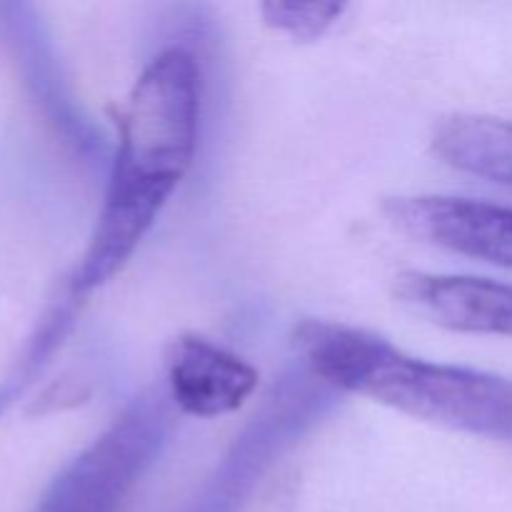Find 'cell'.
Here are the masks:
<instances>
[{
	"mask_svg": "<svg viewBox=\"0 0 512 512\" xmlns=\"http://www.w3.org/2000/svg\"><path fill=\"white\" fill-rule=\"evenodd\" d=\"M200 68L183 48L155 55L130 90L118 153L73 290L88 293L128 265L198 153Z\"/></svg>",
	"mask_w": 512,
	"mask_h": 512,
	"instance_id": "1",
	"label": "cell"
},
{
	"mask_svg": "<svg viewBox=\"0 0 512 512\" xmlns=\"http://www.w3.org/2000/svg\"><path fill=\"white\" fill-rule=\"evenodd\" d=\"M295 348L318 378L415 420L512 445V380L410 358L365 330L328 320L295 328Z\"/></svg>",
	"mask_w": 512,
	"mask_h": 512,
	"instance_id": "2",
	"label": "cell"
},
{
	"mask_svg": "<svg viewBox=\"0 0 512 512\" xmlns=\"http://www.w3.org/2000/svg\"><path fill=\"white\" fill-rule=\"evenodd\" d=\"M165 433L163 405H133L53 483L38 512H115Z\"/></svg>",
	"mask_w": 512,
	"mask_h": 512,
	"instance_id": "3",
	"label": "cell"
},
{
	"mask_svg": "<svg viewBox=\"0 0 512 512\" xmlns=\"http://www.w3.org/2000/svg\"><path fill=\"white\" fill-rule=\"evenodd\" d=\"M408 238L512 270V208L455 195H398L383 203Z\"/></svg>",
	"mask_w": 512,
	"mask_h": 512,
	"instance_id": "4",
	"label": "cell"
},
{
	"mask_svg": "<svg viewBox=\"0 0 512 512\" xmlns=\"http://www.w3.org/2000/svg\"><path fill=\"white\" fill-rule=\"evenodd\" d=\"M170 400L193 418H220L243 408L258 388V370L213 340L183 335L165 350Z\"/></svg>",
	"mask_w": 512,
	"mask_h": 512,
	"instance_id": "5",
	"label": "cell"
},
{
	"mask_svg": "<svg viewBox=\"0 0 512 512\" xmlns=\"http://www.w3.org/2000/svg\"><path fill=\"white\" fill-rule=\"evenodd\" d=\"M395 298L453 333L512 338V285L473 275L400 273Z\"/></svg>",
	"mask_w": 512,
	"mask_h": 512,
	"instance_id": "6",
	"label": "cell"
},
{
	"mask_svg": "<svg viewBox=\"0 0 512 512\" xmlns=\"http://www.w3.org/2000/svg\"><path fill=\"white\" fill-rule=\"evenodd\" d=\"M433 150L460 173L512 188V123L490 115H450L440 120Z\"/></svg>",
	"mask_w": 512,
	"mask_h": 512,
	"instance_id": "7",
	"label": "cell"
},
{
	"mask_svg": "<svg viewBox=\"0 0 512 512\" xmlns=\"http://www.w3.org/2000/svg\"><path fill=\"white\" fill-rule=\"evenodd\" d=\"M338 3H265L263 18L295 40H315L343 15Z\"/></svg>",
	"mask_w": 512,
	"mask_h": 512,
	"instance_id": "8",
	"label": "cell"
}]
</instances>
